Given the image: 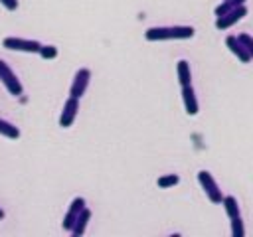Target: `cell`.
Returning a JSON list of instances; mask_svg holds the SVG:
<instances>
[{"mask_svg":"<svg viewBox=\"0 0 253 237\" xmlns=\"http://www.w3.org/2000/svg\"><path fill=\"white\" fill-rule=\"evenodd\" d=\"M196 30L192 26H154L144 32L148 41H164V40H190Z\"/></svg>","mask_w":253,"mask_h":237,"instance_id":"1","label":"cell"},{"mask_svg":"<svg viewBox=\"0 0 253 237\" xmlns=\"http://www.w3.org/2000/svg\"><path fill=\"white\" fill-rule=\"evenodd\" d=\"M198 182H200V186L204 188V192H206V196H208V199H210L211 203H221L223 194H221V190H219L215 178H213L208 170H200V172H198Z\"/></svg>","mask_w":253,"mask_h":237,"instance_id":"2","label":"cell"},{"mask_svg":"<svg viewBox=\"0 0 253 237\" xmlns=\"http://www.w3.org/2000/svg\"><path fill=\"white\" fill-rule=\"evenodd\" d=\"M0 81H2V85L6 87V91H8L10 95L18 97V95L24 93V87H22L20 79L16 77V73L10 69V65H8L4 59H0Z\"/></svg>","mask_w":253,"mask_h":237,"instance_id":"3","label":"cell"},{"mask_svg":"<svg viewBox=\"0 0 253 237\" xmlns=\"http://www.w3.org/2000/svg\"><path fill=\"white\" fill-rule=\"evenodd\" d=\"M2 45L12 51H26V53H40L42 43L38 40H26V38H4Z\"/></svg>","mask_w":253,"mask_h":237,"instance_id":"4","label":"cell"},{"mask_svg":"<svg viewBox=\"0 0 253 237\" xmlns=\"http://www.w3.org/2000/svg\"><path fill=\"white\" fill-rule=\"evenodd\" d=\"M89 79H91V71H89L87 67L77 69V73H75V77H73V81H71V87H69V95L81 99V97L85 95L87 87H89Z\"/></svg>","mask_w":253,"mask_h":237,"instance_id":"5","label":"cell"},{"mask_svg":"<svg viewBox=\"0 0 253 237\" xmlns=\"http://www.w3.org/2000/svg\"><path fill=\"white\" fill-rule=\"evenodd\" d=\"M247 16V6L243 4V6H237V8H233L231 12H227V14H223V16H217L215 18V28L217 30H227V28H231V26H235L239 20H243Z\"/></svg>","mask_w":253,"mask_h":237,"instance_id":"6","label":"cell"},{"mask_svg":"<svg viewBox=\"0 0 253 237\" xmlns=\"http://www.w3.org/2000/svg\"><path fill=\"white\" fill-rule=\"evenodd\" d=\"M77 113H79V99L69 95L65 105H63V111L59 115V126H63V128L71 126L75 122V118H77Z\"/></svg>","mask_w":253,"mask_h":237,"instance_id":"7","label":"cell"},{"mask_svg":"<svg viewBox=\"0 0 253 237\" xmlns=\"http://www.w3.org/2000/svg\"><path fill=\"white\" fill-rule=\"evenodd\" d=\"M87 207V203H85V198H73L71 199V203H69V209H67V213H65V217H63V223H61V227L65 229V231H71V227H73V223H75V219H77V215L83 211Z\"/></svg>","mask_w":253,"mask_h":237,"instance_id":"8","label":"cell"},{"mask_svg":"<svg viewBox=\"0 0 253 237\" xmlns=\"http://www.w3.org/2000/svg\"><path fill=\"white\" fill-rule=\"evenodd\" d=\"M225 45H227V49H229L241 63H249V61L253 59V57L247 53V49L243 47V43L239 41L237 36H227V38H225Z\"/></svg>","mask_w":253,"mask_h":237,"instance_id":"9","label":"cell"},{"mask_svg":"<svg viewBox=\"0 0 253 237\" xmlns=\"http://www.w3.org/2000/svg\"><path fill=\"white\" fill-rule=\"evenodd\" d=\"M182 103H184V109L190 117L198 115L200 107H198V97H196V91L192 85H184L182 87Z\"/></svg>","mask_w":253,"mask_h":237,"instance_id":"10","label":"cell"},{"mask_svg":"<svg viewBox=\"0 0 253 237\" xmlns=\"http://www.w3.org/2000/svg\"><path fill=\"white\" fill-rule=\"evenodd\" d=\"M91 221V209L89 207H85L79 215H77V219H75V223H73V227H71V235L73 237H79V235H83L85 233V229H87V223Z\"/></svg>","mask_w":253,"mask_h":237,"instance_id":"11","label":"cell"},{"mask_svg":"<svg viewBox=\"0 0 253 237\" xmlns=\"http://www.w3.org/2000/svg\"><path fill=\"white\" fill-rule=\"evenodd\" d=\"M176 75H178V83L184 85H192V71H190V63L186 59H178L176 63Z\"/></svg>","mask_w":253,"mask_h":237,"instance_id":"12","label":"cell"},{"mask_svg":"<svg viewBox=\"0 0 253 237\" xmlns=\"http://www.w3.org/2000/svg\"><path fill=\"white\" fill-rule=\"evenodd\" d=\"M221 203H223V209H225V213H227L229 219L241 215V207H239V201H237L235 196H223Z\"/></svg>","mask_w":253,"mask_h":237,"instance_id":"13","label":"cell"},{"mask_svg":"<svg viewBox=\"0 0 253 237\" xmlns=\"http://www.w3.org/2000/svg\"><path fill=\"white\" fill-rule=\"evenodd\" d=\"M243 4H245V0H221V4L215 6L213 14H215V18H217V16H223V14L231 12V10L237 8V6H243Z\"/></svg>","mask_w":253,"mask_h":237,"instance_id":"14","label":"cell"},{"mask_svg":"<svg viewBox=\"0 0 253 237\" xmlns=\"http://www.w3.org/2000/svg\"><path fill=\"white\" fill-rule=\"evenodd\" d=\"M0 134H2V136H6V138L16 140V138H20V128H18V126H14L12 122H8V120L0 118Z\"/></svg>","mask_w":253,"mask_h":237,"instance_id":"15","label":"cell"},{"mask_svg":"<svg viewBox=\"0 0 253 237\" xmlns=\"http://www.w3.org/2000/svg\"><path fill=\"white\" fill-rule=\"evenodd\" d=\"M180 184V176L178 174H162L158 180H156V186L162 188V190H168V188H174Z\"/></svg>","mask_w":253,"mask_h":237,"instance_id":"16","label":"cell"},{"mask_svg":"<svg viewBox=\"0 0 253 237\" xmlns=\"http://www.w3.org/2000/svg\"><path fill=\"white\" fill-rule=\"evenodd\" d=\"M231 235L233 237H243L245 235V225H243L241 215H237V217L231 219Z\"/></svg>","mask_w":253,"mask_h":237,"instance_id":"17","label":"cell"},{"mask_svg":"<svg viewBox=\"0 0 253 237\" xmlns=\"http://www.w3.org/2000/svg\"><path fill=\"white\" fill-rule=\"evenodd\" d=\"M237 38H239V41L243 43V47L247 49V53L253 57V36H249V34H239Z\"/></svg>","mask_w":253,"mask_h":237,"instance_id":"18","label":"cell"},{"mask_svg":"<svg viewBox=\"0 0 253 237\" xmlns=\"http://www.w3.org/2000/svg\"><path fill=\"white\" fill-rule=\"evenodd\" d=\"M40 55H42L43 59H53V57H57V47H55V45H42Z\"/></svg>","mask_w":253,"mask_h":237,"instance_id":"19","label":"cell"},{"mask_svg":"<svg viewBox=\"0 0 253 237\" xmlns=\"http://www.w3.org/2000/svg\"><path fill=\"white\" fill-rule=\"evenodd\" d=\"M0 4H2L6 10H16V8H18V0H0Z\"/></svg>","mask_w":253,"mask_h":237,"instance_id":"20","label":"cell"},{"mask_svg":"<svg viewBox=\"0 0 253 237\" xmlns=\"http://www.w3.org/2000/svg\"><path fill=\"white\" fill-rule=\"evenodd\" d=\"M4 217H6V213H4V209L0 207V219H4Z\"/></svg>","mask_w":253,"mask_h":237,"instance_id":"21","label":"cell"}]
</instances>
